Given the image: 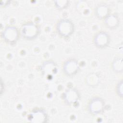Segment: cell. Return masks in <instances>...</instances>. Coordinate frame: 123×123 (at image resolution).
Masks as SVG:
<instances>
[{"label":"cell","mask_w":123,"mask_h":123,"mask_svg":"<svg viewBox=\"0 0 123 123\" xmlns=\"http://www.w3.org/2000/svg\"><path fill=\"white\" fill-rule=\"evenodd\" d=\"M38 27L33 23H27L24 25L22 27L23 37L27 39H32L36 38L39 34Z\"/></svg>","instance_id":"cell-2"},{"label":"cell","mask_w":123,"mask_h":123,"mask_svg":"<svg viewBox=\"0 0 123 123\" xmlns=\"http://www.w3.org/2000/svg\"><path fill=\"white\" fill-rule=\"evenodd\" d=\"M63 97L65 102L69 105H71L78 100L79 98V94L76 89L70 88L65 92Z\"/></svg>","instance_id":"cell-8"},{"label":"cell","mask_w":123,"mask_h":123,"mask_svg":"<svg viewBox=\"0 0 123 123\" xmlns=\"http://www.w3.org/2000/svg\"><path fill=\"white\" fill-rule=\"evenodd\" d=\"M110 40L109 35L105 32H101L97 34L95 37L94 43L97 47L99 48H103L108 46Z\"/></svg>","instance_id":"cell-6"},{"label":"cell","mask_w":123,"mask_h":123,"mask_svg":"<svg viewBox=\"0 0 123 123\" xmlns=\"http://www.w3.org/2000/svg\"><path fill=\"white\" fill-rule=\"evenodd\" d=\"M113 70L117 73L122 72L123 69V59L122 58H118L113 61L112 64Z\"/></svg>","instance_id":"cell-11"},{"label":"cell","mask_w":123,"mask_h":123,"mask_svg":"<svg viewBox=\"0 0 123 123\" xmlns=\"http://www.w3.org/2000/svg\"><path fill=\"white\" fill-rule=\"evenodd\" d=\"M98 82V76L95 74H90L87 76L86 82L90 86L96 85Z\"/></svg>","instance_id":"cell-12"},{"label":"cell","mask_w":123,"mask_h":123,"mask_svg":"<svg viewBox=\"0 0 123 123\" xmlns=\"http://www.w3.org/2000/svg\"><path fill=\"white\" fill-rule=\"evenodd\" d=\"M117 92L120 97H123V81H121L117 85Z\"/></svg>","instance_id":"cell-13"},{"label":"cell","mask_w":123,"mask_h":123,"mask_svg":"<svg viewBox=\"0 0 123 123\" xmlns=\"http://www.w3.org/2000/svg\"><path fill=\"white\" fill-rule=\"evenodd\" d=\"M109 8L105 5L102 4L99 5L96 10V15L100 19L105 18L108 15Z\"/></svg>","instance_id":"cell-10"},{"label":"cell","mask_w":123,"mask_h":123,"mask_svg":"<svg viewBox=\"0 0 123 123\" xmlns=\"http://www.w3.org/2000/svg\"><path fill=\"white\" fill-rule=\"evenodd\" d=\"M28 119L32 123H43L47 122V115L46 113L42 110H35L29 114Z\"/></svg>","instance_id":"cell-5"},{"label":"cell","mask_w":123,"mask_h":123,"mask_svg":"<svg viewBox=\"0 0 123 123\" xmlns=\"http://www.w3.org/2000/svg\"><path fill=\"white\" fill-rule=\"evenodd\" d=\"M105 23L108 27L114 28L119 25V20L115 15H110L105 18Z\"/></svg>","instance_id":"cell-9"},{"label":"cell","mask_w":123,"mask_h":123,"mask_svg":"<svg viewBox=\"0 0 123 123\" xmlns=\"http://www.w3.org/2000/svg\"><path fill=\"white\" fill-rule=\"evenodd\" d=\"M104 101L99 98H92L88 105V109L93 114H98L102 112L104 108Z\"/></svg>","instance_id":"cell-3"},{"label":"cell","mask_w":123,"mask_h":123,"mask_svg":"<svg viewBox=\"0 0 123 123\" xmlns=\"http://www.w3.org/2000/svg\"><path fill=\"white\" fill-rule=\"evenodd\" d=\"M3 38L9 43H13L17 41L18 38V31L14 26L7 27L3 32Z\"/></svg>","instance_id":"cell-4"},{"label":"cell","mask_w":123,"mask_h":123,"mask_svg":"<svg viewBox=\"0 0 123 123\" xmlns=\"http://www.w3.org/2000/svg\"><path fill=\"white\" fill-rule=\"evenodd\" d=\"M57 29L58 32L61 36L63 37H67L70 36L73 33L74 26L73 23L70 20L62 19L58 22Z\"/></svg>","instance_id":"cell-1"},{"label":"cell","mask_w":123,"mask_h":123,"mask_svg":"<svg viewBox=\"0 0 123 123\" xmlns=\"http://www.w3.org/2000/svg\"><path fill=\"white\" fill-rule=\"evenodd\" d=\"M78 69L77 61L74 59L68 60L64 63L63 70L64 73L69 76H72L76 74Z\"/></svg>","instance_id":"cell-7"}]
</instances>
